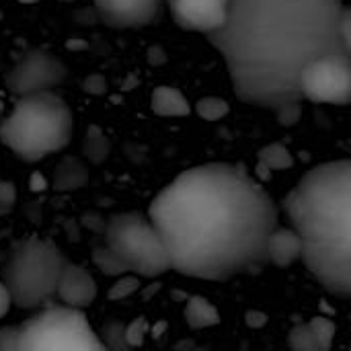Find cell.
Segmentation results:
<instances>
[{
	"label": "cell",
	"mask_w": 351,
	"mask_h": 351,
	"mask_svg": "<svg viewBox=\"0 0 351 351\" xmlns=\"http://www.w3.org/2000/svg\"><path fill=\"white\" fill-rule=\"evenodd\" d=\"M228 0H167L173 21L193 33H214L226 19Z\"/></svg>",
	"instance_id": "obj_11"
},
{
	"label": "cell",
	"mask_w": 351,
	"mask_h": 351,
	"mask_svg": "<svg viewBox=\"0 0 351 351\" xmlns=\"http://www.w3.org/2000/svg\"><path fill=\"white\" fill-rule=\"evenodd\" d=\"M150 107L158 117H185L191 113L187 97L173 86H156L152 90Z\"/></svg>",
	"instance_id": "obj_15"
},
{
	"label": "cell",
	"mask_w": 351,
	"mask_h": 351,
	"mask_svg": "<svg viewBox=\"0 0 351 351\" xmlns=\"http://www.w3.org/2000/svg\"><path fill=\"white\" fill-rule=\"evenodd\" d=\"M339 37L346 45V49L351 51V8L346 6L341 12V21H339Z\"/></svg>",
	"instance_id": "obj_25"
},
{
	"label": "cell",
	"mask_w": 351,
	"mask_h": 351,
	"mask_svg": "<svg viewBox=\"0 0 351 351\" xmlns=\"http://www.w3.org/2000/svg\"><path fill=\"white\" fill-rule=\"evenodd\" d=\"M335 339V325L329 319L315 317L304 325H298L290 331L292 351H331Z\"/></svg>",
	"instance_id": "obj_13"
},
{
	"label": "cell",
	"mask_w": 351,
	"mask_h": 351,
	"mask_svg": "<svg viewBox=\"0 0 351 351\" xmlns=\"http://www.w3.org/2000/svg\"><path fill=\"white\" fill-rule=\"evenodd\" d=\"M68 76L66 64L47 49L33 47L27 49L4 74V86L16 95H35L49 93L60 86Z\"/></svg>",
	"instance_id": "obj_9"
},
{
	"label": "cell",
	"mask_w": 351,
	"mask_h": 351,
	"mask_svg": "<svg viewBox=\"0 0 351 351\" xmlns=\"http://www.w3.org/2000/svg\"><path fill=\"white\" fill-rule=\"evenodd\" d=\"M68 259L49 241L31 237L16 243L6 259L2 284L16 308H43L56 300L60 276Z\"/></svg>",
	"instance_id": "obj_6"
},
{
	"label": "cell",
	"mask_w": 351,
	"mask_h": 351,
	"mask_svg": "<svg viewBox=\"0 0 351 351\" xmlns=\"http://www.w3.org/2000/svg\"><path fill=\"white\" fill-rule=\"evenodd\" d=\"M12 302H10V296H8V290L4 288V284L0 282V319L6 317V313L10 311Z\"/></svg>",
	"instance_id": "obj_27"
},
{
	"label": "cell",
	"mask_w": 351,
	"mask_h": 351,
	"mask_svg": "<svg viewBox=\"0 0 351 351\" xmlns=\"http://www.w3.org/2000/svg\"><path fill=\"white\" fill-rule=\"evenodd\" d=\"M300 255H302V249H300V241L296 232L290 226H278L267 241L265 263H271L276 267H288L296 263Z\"/></svg>",
	"instance_id": "obj_14"
},
{
	"label": "cell",
	"mask_w": 351,
	"mask_h": 351,
	"mask_svg": "<svg viewBox=\"0 0 351 351\" xmlns=\"http://www.w3.org/2000/svg\"><path fill=\"white\" fill-rule=\"evenodd\" d=\"M2 66H4V64H2V53H0V70H2Z\"/></svg>",
	"instance_id": "obj_29"
},
{
	"label": "cell",
	"mask_w": 351,
	"mask_h": 351,
	"mask_svg": "<svg viewBox=\"0 0 351 351\" xmlns=\"http://www.w3.org/2000/svg\"><path fill=\"white\" fill-rule=\"evenodd\" d=\"M82 88H84L88 95H95V97L105 95V90H107V78H105L103 74H88V76L82 80Z\"/></svg>",
	"instance_id": "obj_24"
},
{
	"label": "cell",
	"mask_w": 351,
	"mask_h": 351,
	"mask_svg": "<svg viewBox=\"0 0 351 351\" xmlns=\"http://www.w3.org/2000/svg\"><path fill=\"white\" fill-rule=\"evenodd\" d=\"M171 269L193 280H230L259 263L280 226L274 197L241 165L208 162L177 175L150 202Z\"/></svg>",
	"instance_id": "obj_1"
},
{
	"label": "cell",
	"mask_w": 351,
	"mask_h": 351,
	"mask_svg": "<svg viewBox=\"0 0 351 351\" xmlns=\"http://www.w3.org/2000/svg\"><path fill=\"white\" fill-rule=\"evenodd\" d=\"M95 265L105 274V276H113V278H121V276H130L128 269L123 267V263L117 259V255L109 249V247H97L95 255H93Z\"/></svg>",
	"instance_id": "obj_20"
},
{
	"label": "cell",
	"mask_w": 351,
	"mask_h": 351,
	"mask_svg": "<svg viewBox=\"0 0 351 351\" xmlns=\"http://www.w3.org/2000/svg\"><path fill=\"white\" fill-rule=\"evenodd\" d=\"M195 113L206 121H220L230 113V105L220 97H204L197 101Z\"/></svg>",
	"instance_id": "obj_21"
},
{
	"label": "cell",
	"mask_w": 351,
	"mask_h": 351,
	"mask_svg": "<svg viewBox=\"0 0 351 351\" xmlns=\"http://www.w3.org/2000/svg\"><path fill=\"white\" fill-rule=\"evenodd\" d=\"M86 181V169L78 158H64L56 169V187L58 189H74Z\"/></svg>",
	"instance_id": "obj_17"
},
{
	"label": "cell",
	"mask_w": 351,
	"mask_h": 351,
	"mask_svg": "<svg viewBox=\"0 0 351 351\" xmlns=\"http://www.w3.org/2000/svg\"><path fill=\"white\" fill-rule=\"evenodd\" d=\"M105 247L117 255L130 276L158 278L171 269L165 241L146 214L111 216L105 226Z\"/></svg>",
	"instance_id": "obj_7"
},
{
	"label": "cell",
	"mask_w": 351,
	"mask_h": 351,
	"mask_svg": "<svg viewBox=\"0 0 351 351\" xmlns=\"http://www.w3.org/2000/svg\"><path fill=\"white\" fill-rule=\"evenodd\" d=\"M343 0H228L226 19L208 35L222 56L239 101L280 109L302 101V70L327 56H350L339 21Z\"/></svg>",
	"instance_id": "obj_2"
},
{
	"label": "cell",
	"mask_w": 351,
	"mask_h": 351,
	"mask_svg": "<svg viewBox=\"0 0 351 351\" xmlns=\"http://www.w3.org/2000/svg\"><path fill=\"white\" fill-rule=\"evenodd\" d=\"M276 115H278V121H280L282 125H286V128L298 123V119L302 117V101L282 105L280 109H276Z\"/></svg>",
	"instance_id": "obj_22"
},
{
	"label": "cell",
	"mask_w": 351,
	"mask_h": 351,
	"mask_svg": "<svg viewBox=\"0 0 351 351\" xmlns=\"http://www.w3.org/2000/svg\"><path fill=\"white\" fill-rule=\"evenodd\" d=\"M16 2H21V4H35V2H39V0H16Z\"/></svg>",
	"instance_id": "obj_28"
},
{
	"label": "cell",
	"mask_w": 351,
	"mask_h": 351,
	"mask_svg": "<svg viewBox=\"0 0 351 351\" xmlns=\"http://www.w3.org/2000/svg\"><path fill=\"white\" fill-rule=\"evenodd\" d=\"M95 298H97L95 278L82 265L68 261L62 276H60L58 290H56L58 304L84 313L95 302Z\"/></svg>",
	"instance_id": "obj_12"
},
{
	"label": "cell",
	"mask_w": 351,
	"mask_h": 351,
	"mask_svg": "<svg viewBox=\"0 0 351 351\" xmlns=\"http://www.w3.org/2000/svg\"><path fill=\"white\" fill-rule=\"evenodd\" d=\"M282 210L300 241L306 269L333 296L351 294V162L329 160L306 171Z\"/></svg>",
	"instance_id": "obj_3"
},
{
	"label": "cell",
	"mask_w": 351,
	"mask_h": 351,
	"mask_svg": "<svg viewBox=\"0 0 351 351\" xmlns=\"http://www.w3.org/2000/svg\"><path fill=\"white\" fill-rule=\"evenodd\" d=\"M101 23L115 29L146 27L162 16V0H93Z\"/></svg>",
	"instance_id": "obj_10"
},
{
	"label": "cell",
	"mask_w": 351,
	"mask_h": 351,
	"mask_svg": "<svg viewBox=\"0 0 351 351\" xmlns=\"http://www.w3.org/2000/svg\"><path fill=\"white\" fill-rule=\"evenodd\" d=\"M148 62H150L152 66H162V64L167 62V51H165L160 45H152V47L148 49Z\"/></svg>",
	"instance_id": "obj_26"
},
{
	"label": "cell",
	"mask_w": 351,
	"mask_h": 351,
	"mask_svg": "<svg viewBox=\"0 0 351 351\" xmlns=\"http://www.w3.org/2000/svg\"><path fill=\"white\" fill-rule=\"evenodd\" d=\"M0 119H2V113H0Z\"/></svg>",
	"instance_id": "obj_31"
},
{
	"label": "cell",
	"mask_w": 351,
	"mask_h": 351,
	"mask_svg": "<svg viewBox=\"0 0 351 351\" xmlns=\"http://www.w3.org/2000/svg\"><path fill=\"white\" fill-rule=\"evenodd\" d=\"M0 351H109L82 311L47 304L19 325L0 329Z\"/></svg>",
	"instance_id": "obj_5"
},
{
	"label": "cell",
	"mask_w": 351,
	"mask_h": 351,
	"mask_svg": "<svg viewBox=\"0 0 351 351\" xmlns=\"http://www.w3.org/2000/svg\"><path fill=\"white\" fill-rule=\"evenodd\" d=\"M72 132V109L53 90L19 97L10 113L0 119V142L25 162L64 150Z\"/></svg>",
	"instance_id": "obj_4"
},
{
	"label": "cell",
	"mask_w": 351,
	"mask_h": 351,
	"mask_svg": "<svg viewBox=\"0 0 351 351\" xmlns=\"http://www.w3.org/2000/svg\"><path fill=\"white\" fill-rule=\"evenodd\" d=\"M109 150H111V144L105 138V134L97 125H90L84 136V144H82V152L86 154V158L93 162H101L107 158Z\"/></svg>",
	"instance_id": "obj_19"
},
{
	"label": "cell",
	"mask_w": 351,
	"mask_h": 351,
	"mask_svg": "<svg viewBox=\"0 0 351 351\" xmlns=\"http://www.w3.org/2000/svg\"><path fill=\"white\" fill-rule=\"evenodd\" d=\"M136 288H138V278L136 276H121L113 284V288L109 292V298H125L128 294L136 292Z\"/></svg>",
	"instance_id": "obj_23"
},
{
	"label": "cell",
	"mask_w": 351,
	"mask_h": 351,
	"mask_svg": "<svg viewBox=\"0 0 351 351\" xmlns=\"http://www.w3.org/2000/svg\"><path fill=\"white\" fill-rule=\"evenodd\" d=\"M185 319L187 323L193 327V329H204V327H212L220 321L218 317V311L214 304H210L206 298H191L187 302V308H185Z\"/></svg>",
	"instance_id": "obj_16"
},
{
	"label": "cell",
	"mask_w": 351,
	"mask_h": 351,
	"mask_svg": "<svg viewBox=\"0 0 351 351\" xmlns=\"http://www.w3.org/2000/svg\"><path fill=\"white\" fill-rule=\"evenodd\" d=\"M300 97L321 105H348L351 101V58L327 56L308 64L300 74Z\"/></svg>",
	"instance_id": "obj_8"
},
{
	"label": "cell",
	"mask_w": 351,
	"mask_h": 351,
	"mask_svg": "<svg viewBox=\"0 0 351 351\" xmlns=\"http://www.w3.org/2000/svg\"><path fill=\"white\" fill-rule=\"evenodd\" d=\"M294 165L290 150L282 144H269L259 150V167L265 171H284Z\"/></svg>",
	"instance_id": "obj_18"
},
{
	"label": "cell",
	"mask_w": 351,
	"mask_h": 351,
	"mask_svg": "<svg viewBox=\"0 0 351 351\" xmlns=\"http://www.w3.org/2000/svg\"><path fill=\"white\" fill-rule=\"evenodd\" d=\"M60 2H74V0H60Z\"/></svg>",
	"instance_id": "obj_30"
}]
</instances>
